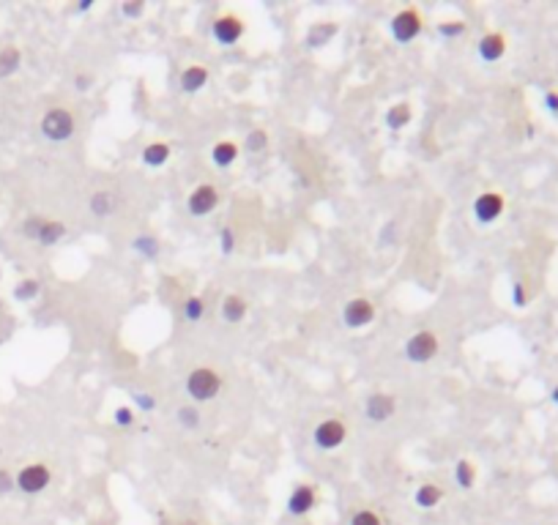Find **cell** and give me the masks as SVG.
I'll use <instances>...</instances> for the list:
<instances>
[{
  "mask_svg": "<svg viewBox=\"0 0 558 525\" xmlns=\"http://www.w3.org/2000/svg\"><path fill=\"white\" fill-rule=\"evenodd\" d=\"M170 153H173L170 145L162 142V140H156V142H148V145L142 148L140 159H142L145 167H164V165L170 162Z\"/></svg>",
  "mask_w": 558,
  "mask_h": 525,
  "instance_id": "18",
  "label": "cell"
},
{
  "mask_svg": "<svg viewBox=\"0 0 558 525\" xmlns=\"http://www.w3.org/2000/svg\"><path fill=\"white\" fill-rule=\"evenodd\" d=\"M14 481H17V490H19V492H25V495H39V492H44L46 487H49L52 471L46 468L44 462H31V465L19 468V474L14 476Z\"/></svg>",
  "mask_w": 558,
  "mask_h": 525,
  "instance_id": "5",
  "label": "cell"
},
{
  "mask_svg": "<svg viewBox=\"0 0 558 525\" xmlns=\"http://www.w3.org/2000/svg\"><path fill=\"white\" fill-rule=\"evenodd\" d=\"M476 52H479V58H482L484 63H498V60L507 55V36L498 33V31L484 33V36L479 39V44H476Z\"/></svg>",
  "mask_w": 558,
  "mask_h": 525,
  "instance_id": "13",
  "label": "cell"
},
{
  "mask_svg": "<svg viewBox=\"0 0 558 525\" xmlns=\"http://www.w3.org/2000/svg\"><path fill=\"white\" fill-rule=\"evenodd\" d=\"M441 498H443V490L438 484H432V481L421 484L416 492H414V501H416L418 509H435L441 503Z\"/></svg>",
  "mask_w": 558,
  "mask_h": 525,
  "instance_id": "24",
  "label": "cell"
},
{
  "mask_svg": "<svg viewBox=\"0 0 558 525\" xmlns=\"http://www.w3.org/2000/svg\"><path fill=\"white\" fill-rule=\"evenodd\" d=\"M315 503H318V492H315L312 484H296L293 492L287 495V512H290L293 517L310 515V512L315 509Z\"/></svg>",
  "mask_w": 558,
  "mask_h": 525,
  "instance_id": "12",
  "label": "cell"
},
{
  "mask_svg": "<svg viewBox=\"0 0 558 525\" xmlns=\"http://www.w3.org/2000/svg\"><path fill=\"white\" fill-rule=\"evenodd\" d=\"M219 244H222V255H232V252H235V230H232L230 224L222 227V233H219Z\"/></svg>",
  "mask_w": 558,
  "mask_h": 525,
  "instance_id": "32",
  "label": "cell"
},
{
  "mask_svg": "<svg viewBox=\"0 0 558 525\" xmlns=\"http://www.w3.org/2000/svg\"><path fill=\"white\" fill-rule=\"evenodd\" d=\"M512 304L517 306V309H523V306L528 304V293H525V285H523V282H514V290H512Z\"/></svg>",
  "mask_w": 558,
  "mask_h": 525,
  "instance_id": "37",
  "label": "cell"
},
{
  "mask_svg": "<svg viewBox=\"0 0 558 525\" xmlns=\"http://www.w3.org/2000/svg\"><path fill=\"white\" fill-rule=\"evenodd\" d=\"M205 317V301L200 296H189L184 301V320L186 323H200Z\"/></svg>",
  "mask_w": 558,
  "mask_h": 525,
  "instance_id": "27",
  "label": "cell"
},
{
  "mask_svg": "<svg viewBox=\"0 0 558 525\" xmlns=\"http://www.w3.org/2000/svg\"><path fill=\"white\" fill-rule=\"evenodd\" d=\"M71 85H74L77 93H88V90L93 88V74H88V72H77L74 80H71Z\"/></svg>",
  "mask_w": 558,
  "mask_h": 525,
  "instance_id": "35",
  "label": "cell"
},
{
  "mask_svg": "<svg viewBox=\"0 0 558 525\" xmlns=\"http://www.w3.org/2000/svg\"><path fill=\"white\" fill-rule=\"evenodd\" d=\"M11 490H17V481H14V476H11V471L0 468V495H8Z\"/></svg>",
  "mask_w": 558,
  "mask_h": 525,
  "instance_id": "38",
  "label": "cell"
},
{
  "mask_svg": "<svg viewBox=\"0 0 558 525\" xmlns=\"http://www.w3.org/2000/svg\"><path fill=\"white\" fill-rule=\"evenodd\" d=\"M364 419L370 424H386L394 413H397V397L386 392H372L367 399H364Z\"/></svg>",
  "mask_w": 558,
  "mask_h": 525,
  "instance_id": "9",
  "label": "cell"
},
{
  "mask_svg": "<svg viewBox=\"0 0 558 525\" xmlns=\"http://www.w3.org/2000/svg\"><path fill=\"white\" fill-rule=\"evenodd\" d=\"M269 148V134L263 129H252L246 134V151L249 153H263Z\"/></svg>",
  "mask_w": 558,
  "mask_h": 525,
  "instance_id": "30",
  "label": "cell"
},
{
  "mask_svg": "<svg viewBox=\"0 0 558 525\" xmlns=\"http://www.w3.org/2000/svg\"><path fill=\"white\" fill-rule=\"evenodd\" d=\"M121 11H124V17H126V19H137V17H142V11H145V3H142V0L124 3V6H121Z\"/></svg>",
  "mask_w": 558,
  "mask_h": 525,
  "instance_id": "36",
  "label": "cell"
},
{
  "mask_svg": "<svg viewBox=\"0 0 558 525\" xmlns=\"http://www.w3.org/2000/svg\"><path fill=\"white\" fill-rule=\"evenodd\" d=\"M337 31H339L337 22H318V25H312L310 33H307V47H310V49L326 47V44L337 36Z\"/></svg>",
  "mask_w": 558,
  "mask_h": 525,
  "instance_id": "22",
  "label": "cell"
},
{
  "mask_svg": "<svg viewBox=\"0 0 558 525\" xmlns=\"http://www.w3.org/2000/svg\"><path fill=\"white\" fill-rule=\"evenodd\" d=\"M550 399H553V402L558 405V386H553V392H550Z\"/></svg>",
  "mask_w": 558,
  "mask_h": 525,
  "instance_id": "41",
  "label": "cell"
},
{
  "mask_svg": "<svg viewBox=\"0 0 558 525\" xmlns=\"http://www.w3.org/2000/svg\"><path fill=\"white\" fill-rule=\"evenodd\" d=\"M421 28H424V22H421V14L416 8H400L389 22V33L397 44L416 42Z\"/></svg>",
  "mask_w": 558,
  "mask_h": 525,
  "instance_id": "4",
  "label": "cell"
},
{
  "mask_svg": "<svg viewBox=\"0 0 558 525\" xmlns=\"http://www.w3.org/2000/svg\"><path fill=\"white\" fill-rule=\"evenodd\" d=\"M545 107H548L550 112H558V93L556 90H548V93H545Z\"/></svg>",
  "mask_w": 558,
  "mask_h": 525,
  "instance_id": "39",
  "label": "cell"
},
{
  "mask_svg": "<svg viewBox=\"0 0 558 525\" xmlns=\"http://www.w3.org/2000/svg\"><path fill=\"white\" fill-rule=\"evenodd\" d=\"M312 440H315V446L323 449V451H337V449L348 440V427H345L342 419H323V422L315 427Z\"/></svg>",
  "mask_w": 558,
  "mask_h": 525,
  "instance_id": "10",
  "label": "cell"
},
{
  "mask_svg": "<svg viewBox=\"0 0 558 525\" xmlns=\"http://www.w3.org/2000/svg\"><path fill=\"white\" fill-rule=\"evenodd\" d=\"M473 219L479 222V224H493V222H498V219L504 217V211H507V197L501 194V192H482L476 200H473Z\"/></svg>",
  "mask_w": 558,
  "mask_h": 525,
  "instance_id": "6",
  "label": "cell"
},
{
  "mask_svg": "<svg viewBox=\"0 0 558 525\" xmlns=\"http://www.w3.org/2000/svg\"><path fill=\"white\" fill-rule=\"evenodd\" d=\"M208 83V69L203 66V63H192V66H186L184 72H181V77H178V88L184 90V93H197V90H203Z\"/></svg>",
  "mask_w": 558,
  "mask_h": 525,
  "instance_id": "15",
  "label": "cell"
},
{
  "mask_svg": "<svg viewBox=\"0 0 558 525\" xmlns=\"http://www.w3.org/2000/svg\"><path fill=\"white\" fill-rule=\"evenodd\" d=\"M241 156V148L232 142V140H219L214 148H211V165L219 167V170H228L238 162Z\"/></svg>",
  "mask_w": 558,
  "mask_h": 525,
  "instance_id": "16",
  "label": "cell"
},
{
  "mask_svg": "<svg viewBox=\"0 0 558 525\" xmlns=\"http://www.w3.org/2000/svg\"><path fill=\"white\" fill-rule=\"evenodd\" d=\"M39 131L49 142H69L77 131V121L69 107H49L39 121Z\"/></svg>",
  "mask_w": 558,
  "mask_h": 525,
  "instance_id": "1",
  "label": "cell"
},
{
  "mask_svg": "<svg viewBox=\"0 0 558 525\" xmlns=\"http://www.w3.org/2000/svg\"><path fill=\"white\" fill-rule=\"evenodd\" d=\"M386 126L391 131H403L411 121H414V107L411 104H405V101H400V104H394V107H389L386 110Z\"/></svg>",
  "mask_w": 558,
  "mask_h": 525,
  "instance_id": "20",
  "label": "cell"
},
{
  "mask_svg": "<svg viewBox=\"0 0 558 525\" xmlns=\"http://www.w3.org/2000/svg\"><path fill=\"white\" fill-rule=\"evenodd\" d=\"M19 63H22V49H19V47H14V44L3 47V49H0V80H6V77H11V74H17Z\"/></svg>",
  "mask_w": 558,
  "mask_h": 525,
  "instance_id": "23",
  "label": "cell"
},
{
  "mask_svg": "<svg viewBox=\"0 0 558 525\" xmlns=\"http://www.w3.org/2000/svg\"><path fill=\"white\" fill-rule=\"evenodd\" d=\"M66 233H69L66 222H60V219H42V227H39V233H36L33 241L39 247H55V244H60L66 238Z\"/></svg>",
  "mask_w": 558,
  "mask_h": 525,
  "instance_id": "14",
  "label": "cell"
},
{
  "mask_svg": "<svg viewBox=\"0 0 558 525\" xmlns=\"http://www.w3.org/2000/svg\"><path fill=\"white\" fill-rule=\"evenodd\" d=\"M42 290V282L39 279H22L17 288H14V299L17 301H33Z\"/></svg>",
  "mask_w": 558,
  "mask_h": 525,
  "instance_id": "28",
  "label": "cell"
},
{
  "mask_svg": "<svg viewBox=\"0 0 558 525\" xmlns=\"http://www.w3.org/2000/svg\"><path fill=\"white\" fill-rule=\"evenodd\" d=\"M435 31L443 39H457V36H463L465 31H468V25H465L463 19H443V22H438Z\"/></svg>",
  "mask_w": 558,
  "mask_h": 525,
  "instance_id": "29",
  "label": "cell"
},
{
  "mask_svg": "<svg viewBox=\"0 0 558 525\" xmlns=\"http://www.w3.org/2000/svg\"><path fill=\"white\" fill-rule=\"evenodd\" d=\"M88 208H91V214L96 219H107L118 211V197H115L112 192H107V189H99V192L91 194Z\"/></svg>",
  "mask_w": 558,
  "mask_h": 525,
  "instance_id": "17",
  "label": "cell"
},
{
  "mask_svg": "<svg viewBox=\"0 0 558 525\" xmlns=\"http://www.w3.org/2000/svg\"><path fill=\"white\" fill-rule=\"evenodd\" d=\"M222 392V375L211 367H197L186 375V394L194 402H211Z\"/></svg>",
  "mask_w": 558,
  "mask_h": 525,
  "instance_id": "2",
  "label": "cell"
},
{
  "mask_svg": "<svg viewBox=\"0 0 558 525\" xmlns=\"http://www.w3.org/2000/svg\"><path fill=\"white\" fill-rule=\"evenodd\" d=\"M350 525H383L380 517L372 512V509H359L353 517H350Z\"/></svg>",
  "mask_w": 558,
  "mask_h": 525,
  "instance_id": "33",
  "label": "cell"
},
{
  "mask_svg": "<svg viewBox=\"0 0 558 525\" xmlns=\"http://www.w3.org/2000/svg\"><path fill=\"white\" fill-rule=\"evenodd\" d=\"M372 320H375V304H372L370 299H350V301H345L342 306V323H345V328H350V331H359V328H367Z\"/></svg>",
  "mask_w": 558,
  "mask_h": 525,
  "instance_id": "11",
  "label": "cell"
},
{
  "mask_svg": "<svg viewBox=\"0 0 558 525\" xmlns=\"http://www.w3.org/2000/svg\"><path fill=\"white\" fill-rule=\"evenodd\" d=\"M132 252H137L140 258H145V260H156L159 258V252H162V241L156 238V235H151V233H140L132 238Z\"/></svg>",
  "mask_w": 558,
  "mask_h": 525,
  "instance_id": "19",
  "label": "cell"
},
{
  "mask_svg": "<svg viewBox=\"0 0 558 525\" xmlns=\"http://www.w3.org/2000/svg\"><path fill=\"white\" fill-rule=\"evenodd\" d=\"M441 350V342H438V334L432 328H418L414 331L408 340H405V361L411 364H430Z\"/></svg>",
  "mask_w": 558,
  "mask_h": 525,
  "instance_id": "3",
  "label": "cell"
},
{
  "mask_svg": "<svg viewBox=\"0 0 558 525\" xmlns=\"http://www.w3.org/2000/svg\"><path fill=\"white\" fill-rule=\"evenodd\" d=\"M217 206H219V189L214 183H200L186 197V211L192 217H208L217 211Z\"/></svg>",
  "mask_w": 558,
  "mask_h": 525,
  "instance_id": "8",
  "label": "cell"
},
{
  "mask_svg": "<svg viewBox=\"0 0 558 525\" xmlns=\"http://www.w3.org/2000/svg\"><path fill=\"white\" fill-rule=\"evenodd\" d=\"M246 312H249V304L244 301V296H238V293H228L225 296V301H222V317L228 320V323H241L244 317H246Z\"/></svg>",
  "mask_w": 558,
  "mask_h": 525,
  "instance_id": "21",
  "label": "cell"
},
{
  "mask_svg": "<svg viewBox=\"0 0 558 525\" xmlns=\"http://www.w3.org/2000/svg\"><path fill=\"white\" fill-rule=\"evenodd\" d=\"M135 422H137L135 408H129V405H118V408L112 410V424H115V427H135Z\"/></svg>",
  "mask_w": 558,
  "mask_h": 525,
  "instance_id": "31",
  "label": "cell"
},
{
  "mask_svg": "<svg viewBox=\"0 0 558 525\" xmlns=\"http://www.w3.org/2000/svg\"><path fill=\"white\" fill-rule=\"evenodd\" d=\"M244 19L235 17V14H219L214 22H211V39L219 44V47H232L244 39Z\"/></svg>",
  "mask_w": 558,
  "mask_h": 525,
  "instance_id": "7",
  "label": "cell"
},
{
  "mask_svg": "<svg viewBox=\"0 0 558 525\" xmlns=\"http://www.w3.org/2000/svg\"><path fill=\"white\" fill-rule=\"evenodd\" d=\"M455 484L460 487V490H471L473 484H476V465L471 462V460H457L455 462Z\"/></svg>",
  "mask_w": 558,
  "mask_h": 525,
  "instance_id": "25",
  "label": "cell"
},
{
  "mask_svg": "<svg viewBox=\"0 0 558 525\" xmlns=\"http://www.w3.org/2000/svg\"><path fill=\"white\" fill-rule=\"evenodd\" d=\"M176 419H178V424L184 427V430H200V424H203V413L189 402V405H181L178 410H176Z\"/></svg>",
  "mask_w": 558,
  "mask_h": 525,
  "instance_id": "26",
  "label": "cell"
},
{
  "mask_svg": "<svg viewBox=\"0 0 558 525\" xmlns=\"http://www.w3.org/2000/svg\"><path fill=\"white\" fill-rule=\"evenodd\" d=\"M132 402L142 410H153L156 408V397L151 392H132Z\"/></svg>",
  "mask_w": 558,
  "mask_h": 525,
  "instance_id": "34",
  "label": "cell"
},
{
  "mask_svg": "<svg viewBox=\"0 0 558 525\" xmlns=\"http://www.w3.org/2000/svg\"><path fill=\"white\" fill-rule=\"evenodd\" d=\"M93 8V0H80L77 3V11H91Z\"/></svg>",
  "mask_w": 558,
  "mask_h": 525,
  "instance_id": "40",
  "label": "cell"
}]
</instances>
